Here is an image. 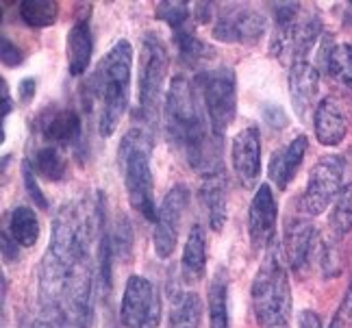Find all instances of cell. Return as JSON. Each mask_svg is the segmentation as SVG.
<instances>
[{
    "instance_id": "cell-1",
    "label": "cell",
    "mask_w": 352,
    "mask_h": 328,
    "mask_svg": "<svg viewBox=\"0 0 352 328\" xmlns=\"http://www.w3.org/2000/svg\"><path fill=\"white\" fill-rule=\"evenodd\" d=\"M166 133L168 140L183 150L187 163L202 176L222 168V138L215 135L200 94L185 76H174L166 96Z\"/></svg>"
},
{
    "instance_id": "cell-2",
    "label": "cell",
    "mask_w": 352,
    "mask_h": 328,
    "mask_svg": "<svg viewBox=\"0 0 352 328\" xmlns=\"http://www.w3.org/2000/svg\"><path fill=\"white\" fill-rule=\"evenodd\" d=\"M131 67L133 46L126 39L120 42L100 59L98 67L83 85V100L87 111L98 118V131L104 138L118 129L131 98Z\"/></svg>"
},
{
    "instance_id": "cell-3",
    "label": "cell",
    "mask_w": 352,
    "mask_h": 328,
    "mask_svg": "<svg viewBox=\"0 0 352 328\" xmlns=\"http://www.w3.org/2000/svg\"><path fill=\"white\" fill-rule=\"evenodd\" d=\"M254 316L263 328H285L292 311V289L287 267L283 263L278 245L272 243L265 250L261 267L252 283Z\"/></svg>"
},
{
    "instance_id": "cell-4",
    "label": "cell",
    "mask_w": 352,
    "mask_h": 328,
    "mask_svg": "<svg viewBox=\"0 0 352 328\" xmlns=\"http://www.w3.org/2000/svg\"><path fill=\"white\" fill-rule=\"evenodd\" d=\"M151 150L153 140L144 129H133L120 144V166L124 174V187L131 207L144 215L146 220H157L155 207V187H153V170H151Z\"/></svg>"
},
{
    "instance_id": "cell-5",
    "label": "cell",
    "mask_w": 352,
    "mask_h": 328,
    "mask_svg": "<svg viewBox=\"0 0 352 328\" xmlns=\"http://www.w3.org/2000/svg\"><path fill=\"white\" fill-rule=\"evenodd\" d=\"M168 48L157 33H146L140 50V116L148 127L157 124L166 94Z\"/></svg>"
},
{
    "instance_id": "cell-6",
    "label": "cell",
    "mask_w": 352,
    "mask_h": 328,
    "mask_svg": "<svg viewBox=\"0 0 352 328\" xmlns=\"http://www.w3.org/2000/svg\"><path fill=\"white\" fill-rule=\"evenodd\" d=\"M196 89L205 100V111L215 135H224V131L233 124L237 116V80L231 67H213L205 70L196 78Z\"/></svg>"
},
{
    "instance_id": "cell-7",
    "label": "cell",
    "mask_w": 352,
    "mask_h": 328,
    "mask_svg": "<svg viewBox=\"0 0 352 328\" xmlns=\"http://www.w3.org/2000/svg\"><path fill=\"white\" fill-rule=\"evenodd\" d=\"M346 163L337 155L322 157L309 174L307 189L300 198V209L307 215H320L329 204L342 194Z\"/></svg>"
},
{
    "instance_id": "cell-8",
    "label": "cell",
    "mask_w": 352,
    "mask_h": 328,
    "mask_svg": "<svg viewBox=\"0 0 352 328\" xmlns=\"http://www.w3.org/2000/svg\"><path fill=\"white\" fill-rule=\"evenodd\" d=\"M120 320L126 328H157L161 322V298L155 283L131 276L124 287Z\"/></svg>"
},
{
    "instance_id": "cell-9",
    "label": "cell",
    "mask_w": 352,
    "mask_h": 328,
    "mask_svg": "<svg viewBox=\"0 0 352 328\" xmlns=\"http://www.w3.org/2000/svg\"><path fill=\"white\" fill-rule=\"evenodd\" d=\"M320 33H322L320 18L316 13H309L302 9L300 16H298L292 24L276 26V33H274L270 50H272L278 59L289 61L292 65L307 61V54L311 48H314Z\"/></svg>"
},
{
    "instance_id": "cell-10",
    "label": "cell",
    "mask_w": 352,
    "mask_h": 328,
    "mask_svg": "<svg viewBox=\"0 0 352 328\" xmlns=\"http://www.w3.org/2000/svg\"><path fill=\"white\" fill-rule=\"evenodd\" d=\"M187 202H189V191L185 185L172 187L164 202H161L155 220V235H153L155 250L161 259L172 256V252L176 250L179 226H181V217L187 209Z\"/></svg>"
},
{
    "instance_id": "cell-11",
    "label": "cell",
    "mask_w": 352,
    "mask_h": 328,
    "mask_svg": "<svg viewBox=\"0 0 352 328\" xmlns=\"http://www.w3.org/2000/svg\"><path fill=\"white\" fill-rule=\"evenodd\" d=\"M267 20L256 9L235 7L213 26V37L226 44H256L265 35Z\"/></svg>"
},
{
    "instance_id": "cell-12",
    "label": "cell",
    "mask_w": 352,
    "mask_h": 328,
    "mask_svg": "<svg viewBox=\"0 0 352 328\" xmlns=\"http://www.w3.org/2000/svg\"><path fill=\"white\" fill-rule=\"evenodd\" d=\"M276 198L272 194V187L261 185L256 189L254 200L248 211V235L252 250H267L274 243V230H276Z\"/></svg>"
},
{
    "instance_id": "cell-13",
    "label": "cell",
    "mask_w": 352,
    "mask_h": 328,
    "mask_svg": "<svg viewBox=\"0 0 352 328\" xmlns=\"http://www.w3.org/2000/svg\"><path fill=\"white\" fill-rule=\"evenodd\" d=\"M37 131L42 135L44 144L48 146H78L80 135H83V120L76 109L70 107H52L39 116L37 120Z\"/></svg>"
},
{
    "instance_id": "cell-14",
    "label": "cell",
    "mask_w": 352,
    "mask_h": 328,
    "mask_svg": "<svg viewBox=\"0 0 352 328\" xmlns=\"http://www.w3.org/2000/svg\"><path fill=\"white\" fill-rule=\"evenodd\" d=\"M231 161L237 181L243 187H254L261 174V135L256 127L241 129L231 148Z\"/></svg>"
},
{
    "instance_id": "cell-15",
    "label": "cell",
    "mask_w": 352,
    "mask_h": 328,
    "mask_svg": "<svg viewBox=\"0 0 352 328\" xmlns=\"http://www.w3.org/2000/svg\"><path fill=\"white\" fill-rule=\"evenodd\" d=\"M320 91V72L316 70V65H311L309 61L294 63L289 70V94L294 109L300 120H307L311 113V109L316 105Z\"/></svg>"
},
{
    "instance_id": "cell-16",
    "label": "cell",
    "mask_w": 352,
    "mask_h": 328,
    "mask_svg": "<svg viewBox=\"0 0 352 328\" xmlns=\"http://www.w3.org/2000/svg\"><path fill=\"white\" fill-rule=\"evenodd\" d=\"M307 148H309V140L305 135H298L294 142H289L287 146H283L280 150L272 155L270 159V181H272L278 189H287L289 183L294 181V176L300 168V163L307 155Z\"/></svg>"
},
{
    "instance_id": "cell-17",
    "label": "cell",
    "mask_w": 352,
    "mask_h": 328,
    "mask_svg": "<svg viewBox=\"0 0 352 328\" xmlns=\"http://www.w3.org/2000/svg\"><path fill=\"white\" fill-rule=\"evenodd\" d=\"M314 127H316V138L324 146H337L342 144L348 131V120L344 113V107L337 98H324L316 113H314Z\"/></svg>"
},
{
    "instance_id": "cell-18",
    "label": "cell",
    "mask_w": 352,
    "mask_h": 328,
    "mask_svg": "<svg viewBox=\"0 0 352 328\" xmlns=\"http://www.w3.org/2000/svg\"><path fill=\"white\" fill-rule=\"evenodd\" d=\"M67 67H70L72 76H83L89 67L91 52H94V37H91V26L87 18H80L74 22V26L67 33Z\"/></svg>"
},
{
    "instance_id": "cell-19",
    "label": "cell",
    "mask_w": 352,
    "mask_h": 328,
    "mask_svg": "<svg viewBox=\"0 0 352 328\" xmlns=\"http://www.w3.org/2000/svg\"><path fill=\"white\" fill-rule=\"evenodd\" d=\"M316 228L307 220H292L285 228V256L294 272L307 267L311 250H314Z\"/></svg>"
},
{
    "instance_id": "cell-20",
    "label": "cell",
    "mask_w": 352,
    "mask_h": 328,
    "mask_svg": "<svg viewBox=\"0 0 352 328\" xmlns=\"http://www.w3.org/2000/svg\"><path fill=\"white\" fill-rule=\"evenodd\" d=\"M226 194L228 187L224 170L205 176V181L200 185V202L205 204L213 230H222L226 224Z\"/></svg>"
},
{
    "instance_id": "cell-21",
    "label": "cell",
    "mask_w": 352,
    "mask_h": 328,
    "mask_svg": "<svg viewBox=\"0 0 352 328\" xmlns=\"http://www.w3.org/2000/svg\"><path fill=\"white\" fill-rule=\"evenodd\" d=\"M320 63L335 80L352 89V44H333V37H324L320 50Z\"/></svg>"
},
{
    "instance_id": "cell-22",
    "label": "cell",
    "mask_w": 352,
    "mask_h": 328,
    "mask_svg": "<svg viewBox=\"0 0 352 328\" xmlns=\"http://www.w3.org/2000/svg\"><path fill=\"white\" fill-rule=\"evenodd\" d=\"M205 267H207V237H205L202 226L194 224L187 235V241H185L183 272L187 278L198 281L202 274H205Z\"/></svg>"
},
{
    "instance_id": "cell-23",
    "label": "cell",
    "mask_w": 352,
    "mask_h": 328,
    "mask_svg": "<svg viewBox=\"0 0 352 328\" xmlns=\"http://www.w3.org/2000/svg\"><path fill=\"white\" fill-rule=\"evenodd\" d=\"M202 318V303L194 292H181L172 298L168 328H198Z\"/></svg>"
},
{
    "instance_id": "cell-24",
    "label": "cell",
    "mask_w": 352,
    "mask_h": 328,
    "mask_svg": "<svg viewBox=\"0 0 352 328\" xmlns=\"http://www.w3.org/2000/svg\"><path fill=\"white\" fill-rule=\"evenodd\" d=\"M26 161H29L33 172L44 176L46 181L59 183L65 176V159L57 146H48V144L39 146L33 150L31 157H26Z\"/></svg>"
},
{
    "instance_id": "cell-25",
    "label": "cell",
    "mask_w": 352,
    "mask_h": 328,
    "mask_svg": "<svg viewBox=\"0 0 352 328\" xmlns=\"http://www.w3.org/2000/svg\"><path fill=\"white\" fill-rule=\"evenodd\" d=\"M228 316V276L220 270L209 285V326L211 328H231Z\"/></svg>"
},
{
    "instance_id": "cell-26",
    "label": "cell",
    "mask_w": 352,
    "mask_h": 328,
    "mask_svg": "<svg viewBox=\"0 0 352 328\" xmlns=\"http://www.w3.org/2000/svg\"><path fill=\"white\" fill-rule=\"evenodd\" d=\"M9 235L22 248H33L39 239V220L33 209L16 207L9 215Z\"/></svg>"
},
{
    "instance_id": "cell-27",
    "label": "cell",
    "mask_w": 352,
    "mask_h": 328,
    "mask_svg": "<svg viewBox=\"0 0 352 328\" xmlns=\"http://www.w3.org/2000/svg\"><path fill=\"white\" fill-rule=\"evenodd\" d=\"M174 42H176V48H179L183 63H187L189 67H198L202 61L213 57V48L207 42H202V39L194 33L192 24L185 26L181 31H176Z\"/></svg>"
},
{
    "instance_id": "cell-28",
    "label": "cell",
    "mask_w": 352,
    "mask_h": 328,
    "mask_svg": "<svg viewBox=\"0 0 352 328\" xmlns=\"http://www.w3.org/2000/svg\"><path fill=\"white\" fill-rule=\"evenodd\" d=\"M59 7L55 0H22L20 3V18L24 24L33 29H44L52 26L57 20Z\"/></svg>"
},
{
    "instance_id": "cell-29",
    "label": "cell",
    "mask_w": 352,
    "mask_h": 328,
    "mask_svg": "<svg viewBox=\"0 0 352 328\" xmlns=\"http://www.w3.org/2000/svg\"><path fill=\"white\" fill-rule=\"evenodd\" d=\"M331 228L337 237H344L352 228V183H348L337 196L335 209L331 213Z\"/></svg>"
},
{
    "instance_id": "cell-30",
    "label": "cell",
    "mask_w": 352,
    "mask_h": 328,
    "mask_svg": "<svg viewBox=\"0 0 352 328\" xmlns=\"http://www.w3.org/2000/svg\"><path fill=\"white\" fill-rule=\"evenodd\" d=\"M155 7H157V18L168 22L174 33L192 24L189 22L192 11H189L187 3H181V0H168V3H157Z\"/></svg>"
},
{
    "instance_id": "cell-31",
    "label": "cell",
    "mask_w": 352,
    "mask_h": 328,
    "mask_svg": "<svg viewBox=\"0 0 352 328\" xmlns=\"http://www.w3.org/2000/svg\"><path fill=\"white\" fill-rule=\"evenodd\" d=\"M22 176H24V187H26V191H29V198H33V202L37 204L39 209H48V200H46V196L42 194V189H39V185L35 181V172L29 166V161L22 163Z\"/></svg>"
},
{
    "instance_id": "cell-32",
    "label": "cell",
    "mask_w": 352,
    "mask_h": 328,
    "mask_svg": "<svg viewBox=\"0 0 352 328\" xmlns=\"http://www.w3.org/2000/svg\"><path fill=\"white\" fill-rule=\"evenodd\" d=\"M329 328H352V287L348 289V294L344 296L340 309H337L335 318L331 322Z\"/></svg>"
},
{
    "instance_id": "cell-33",
    "label": "cell",
    "mask_w": 352,
    "mask_h": 328,
    "mask_svg": "<svg viewBox=\"0 0 352 328\" xmlns=\"http://www.w3.org/2000/svg\"><path fill=\"white\" fill-rule=\"evenodd\" d=\"M0 48H3V63L7 67H18L22 61H24V52L11 42V39L3 37V44H0Z\"/></svg>"
},
{
    "instance_id": "cell-34",
    "label": "cell",
    "mask_w": 352,
    "mask_h": 328,
    "mask_svg": "<svg viewBox=\"0 0 352 328\" xmlns=\"http://www.w3.org/2000/svg\"><path fill=\"white\" fill-rule=\"evenodd\" d=\"M298 328H322L320 316L316 311H302L298 316Z\"/></svg>"
},
{
    "instance_id": "cell-35",
    "label": "cell",
    "mask_w": 352,
    "mask_h": 328,
    "mask_svg": "<svg viewBox=\"0 0 352 328\" xmlns=\"http://www.w3.org/2000/svg\"><path fill=\"white\" fill-rule=\"evenodd\" d=\"M3 254H5V261H16L18 259V243L11 241L9 243V233H3Z\"/></svg>"
},
{
    "instance_id": "cell-36",
    "label": "cell",
    "mask_w": 352,
    "mask_h": 328,
    "mask_svg": "<svg viewBox=\"0 0 352 328\" xmlns=\"http://www.w3.org/2000/svg\"><path fill=\"white\" fill-rule=\"evenodd\" d=\"M213 11V3H196L194 7V16L198 22H209V16Z\"/></svg>"
},
{
    "instance_id": "cell-37",
    "label": "cell",
    "mask_w": 352,
    "mask_h": 328,
    "mask_svg": "<svg viewBox=\"0 0 352 328\" xmlns=\"http://www.w3.org/2000/svg\"><path fill=\"white\" fill-rule=\"evenodd\" d=\"M33 94H35V80L33 78H26L20 83V98L22 102H29L33 98Z\"/></svg>"
},
{
    "instance_id": "cell-38",
    "label": "cell",
    "mask_w": 352,
    "mask_h": 328,
    "mask_svg": "<svg viewBox=\"0 0 352 328\" xmlns=\"http://www.w3.org/2000/svg\"><path fill=\"white\" fill-rule=\"evenodd\" d=\"M0 85H3V116L7 118V116L11 113V100H9V89H7V83H5V80H3V83H0Z\"/></svg>"
}]
</instances>
